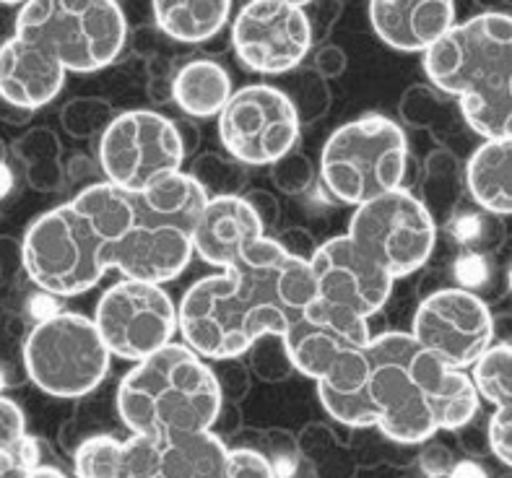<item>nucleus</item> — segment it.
Wrapping results in <instances>:
<instances>
[{"mask_svg":"<svg viewBox=\"0 0 512 478\" xmlns=\"http://www.w3.org/2000/svg\"><path fill=\"white\" fill-rule=\"evenodd\" d=\"M94 323L112 356L136 364L172 343L180 315L162 284L123 276L99 297Z\"/></svg>","mask_w":512,"mask_h":478,"instance_id":"13","label":"nucleus"},{"mask_svg":"<svg viewBox=\"0 0 512 478\" xmlns=\"http://www.w3.org/2000/svg\"><path fill=\"white\" fill-rule=\"evenodd\" d=\"M219 367L221 369H214V372L216 377H219L224 401H240L242 395L250 390V372H247V364L240 362V356H229V359H219Z\"/></svg>","mask_w":512,"mask_h":478,"instance_id":"37","label":"nucleus"},{"mask_svg":"<svg viewBox=\"0 0 512 478\" xmlns=\"http://www.w3.org/2000/svg\"><path fill=\"white\" fill-rule=\"evenodd\" d=\"M245 201L253 206V211L258 214L260 224H263V229L268 232H273V229H279V221H281V203L276 201V195L268 193V190L263 188H253V190H245Z\"/></svg>","mask_w":512,"mask_h":478,"instance_id":"39","label":"nucleus"},{"mask_svg":"<svg viewBox=\"0 0 512 478\" xmlns=\"http://www.w3.org/2000/svg\"><path fill=\"white\" fill-rule=\"evenodd\" d=\"M133 219V198L112 182H94L68 203L37 216L21 242V265L52 297L86 294L112 268V250Z\"/></svg>","mask_w":512,"mask_h":478,"instance_id":"3","label":"nucleus"},{"mask_svg":"<svg viewBox=\"0 0 512 478\" xmlns=\"http://www.w3.org/2000/svg\"><path fill=\"white\" fill-rule=\"evenodd\" d=\"M271 180L273 185L281 190L284 195H302L312 188L315 182V167L307 159V154L294 146L289 154H284L281 159L271 164Z\"/></svg>","mask_w":512,"mask_h":478,"instance_id":"32","label":"nucleus"},{"mask_svg":"<svg viewBox=\"0 0 512 478\" xmlns=\"http://www.w3.org/2000/svg\"><path fill=\"white\" fill-rule=\"evenodd\" d=\"M232 45L247 71L286 76L310 55V21L302 6L286 0H250L232 24Z\"/></svg>","mask_w":512,"mask_h":478,"instance_id":"16","label":"nucleus"},{"mask_svg":"<svg viewBox=\"0 0 512 478\" xmlns=\"http://www.w3.org/2000/svg\"><path fill=\"white\" fill-rule=\"evenodd\" d=\"M130 198L133 219L112 250V268L125 278L169 284L195 255V224L208 203L206 190L188 172H175Z\"/></svg>","mask_w":512,"mask_h":478,"instance_id":"6","label":"nucleus"},{"mask_svg":"<svg viewBox=\"0 0 512 478\" xmlns=\"http://www.w3.org/2000/svg\"><path fill=\"white\" fill-rule=\"evenodd\" d=\"M409 169V141L396 120L362 115L331 133L320 151V180L344 206L398 190Z\"/></svg>","mask_w":512,"mask_h":478,"instance_id":"7","label":"nucleus"},{"mask_svg":"<svg viewBox=\"0 0 512 478\" xmlns=\"http://www.w3.org/2000/svg\"><path fill=\"white\" fill-rule=\"evenodd\" d=\"M507 284H510V291H512V265H510V271H507Z\"/></svg>","mask_w":512,"mask_h":478,"instance_id":"46","label":"nucleus"},{"mask_svg":"<svg viewBox=\"0 0 512 478\" xmlns=\"http://www.w3.org/2000/svg\"><path fill=\"white\" fill-rule=\"evenodd\" d=\"M266 234L245 195L208 198L195 224V255L211 268H227Z\"/></svg>","mask_w":512,"mask_h":478,"instance_id":"20","label":"nucleus"},{"mask_svg":"<svg viewBox=\"0 0 512 478\" xmlns=\"http://www.w3.org/2000/svg\"><path fill=\"white\" fill-rule=\"evenodd\" d=\"M466 188V172L458 164V156L448 149H435L424 159L422 195L419 201L427 206L435 224H450L458 214L461 195Z\"/></svg>","mask_w":512,"mask_h":478,"instance_id":"26","label":"nucleus"},{"mask_svg":"<svg viewBox=\"0 0 512 478\" xmlns=\"http://www.w3.org/2000/svg\"><path fill=\"white\" fill-rule=\"evenodd\" d=\"M492 312L474 291L445 286L416 307L411 336L455 369H471L494 346Z\"/></svg>","mask_w":512,"mask_h":478,"instance_id":"15","label":"nucleus"},{"mask_svg":"<svg viewBox=\"0 0 512 478\" xmlns=\"http://www.w3.org/2000/svg\"><path fill=\"white\" fill-rule=\"evenodd\" d=\"M151 8L167 37L198 45L227 26L232 0H151Z\"/></svg>","mask_w":512,"mask_h":478,"instance_id":"25","label":"nucleus"},{"mask_svg":"<svg viewBox=\"0 0 512 478\" xmlns=\"http://www.w3.org/2000/svg\"><path fill=\"white\" fill-rule=\"evenodd\" d=\"M437 229L427 206L398 188L354 208L346 234L398 281L429 263Z\"/></svg>","mask_w":512,"mask_h":478,"instance_id":"11","label":"nucleus"},{"mask_svg":"<svg viewBox=\"0 0 512 478\" xmlns=\"http://www.w3.org/2000/svg\"><path fill=\"white\" fill-rule=\"evenodd\" d=\"M227 478H281V473L266 453L253 450V447H232Z\"/></svg>","mask_w":512,"mask_h":478,"instance_id":"33","label":"nucleus"},{"mask_svg":"<svg viewBox=\"0 0 512 478\" xmlns=\"http://www.w3.org/2000/svg\"><path fill=\"white\" fill-rule=\"evenodd\" d=\"M29 478H68V476H65V473L60 471V468L42 466V463H39V466L34 468L32 473H29Z\"/></svg>","mask_w":512,"mask_h":478,"instance_id":"44","label":"nucleus"},{"mask_svg":"<svg viewBox=\"0 0 512 478\" xmlns=\"http://www.w3.org/2000/svg\"><path fill=\"white\" fill-rule=\"evenodd\" d=\"M286 94L297 107V115L302 123H318L320 117H325V112L331 110L333 94L328 89V78L320 76L315 68H307V71L294 68L292 89Z\"/></svg>","mask_w":512,"mask_h":478,"instance_id":"29","label":"nucleus"},{"mask_svg":"<svg viewBox=\"0 0 512 478\" xmlns=\"http://www.w3.org/2000/svg\"><path fill=\"white\" fill-rule=\"evenodd\" d=\"M65 68L32 39L13 34L0 45V99L24 112L39 110L58 97Z\"/></svg>","mask_w":512,"mask_h":478,"instance_id":"19","label":"nucleus"},{"mask_svg":"<svg viewBox=\"0 0 512 478\" xmlns=\"http://www.w3.org/2000/svg\"><path fill=\"white\" fill-rule=\"evenodd\" d=\"M346 65H349L346 52L338 45H328V42L320 45L318 50H315V55H312V68H315L323 78H328V81L344 76Z\"/></svg>","mask_w":512,"mask_h":478,"instance_id":"40","label":"nucleus"},{"mask_svg":"<svg viewBox=\"0 0 512 478\" xmlns=\"http://www.w3.org/2000/svg\"><path fill=\"white\" fill-rule=\"evenodd\" d=\"M112 120H115L112 104L99 97L73 99L63 110V125L73 138L102 136Z\"/></svg>","mask_w":512,"mask_h":478,"instance_id":"30","label":"nucleus"},{"mask_svg":"<svg viewBox=\"0 0 512 478\" xmlns=\"http://www.w3.org/2000/svg\"><path fill=\"white\" fill-rule=\"evenodd\" d=\"M466 190L487 214H512V138H487L471 154Z\"/></svg>","mask_w":512,"mask_h":478,"instance_id":"23","label":"nucleus"},{"mask_svg":"<svg viewBox=\"0 0 512 478\" xmlns=\"http://www.w3.org/2000/svg\"><path fill=\"white\" fill-rule=\"evenodd\" d=\"M97 154L104 180L125 193H143L154 182L182 172L185 164L175 120L151 110L115 115L99 136Z\"/></svg>","mask_w":512,"mask_h":478,"instance_id":"12","label":"nucleus"},{"mask_svg":"<svg viewBox=\"0 0 512 478\" xmlns=\"http://www.w3.org/2000/svg\"><path fill=\"white\" fill-rule=\"evenodd\" d=\"M107 349L94 317L55 312L39 320L24 341L29 380L52 398H84L110 372Z\"/></svg>","mask_w":512,"mask_h":478,"instance_id":"10","label":"nucleus"},{"mask_svg":"<svg viewBox=\"0 0 512 478\" xmlns=\"http://www.w3.org/2000/svg\"><path fill=\"white\" fill-rule=\"evenodd\" d=\"M3 6H24L26 0H0Z\"/></svg>","mask_w":512,"mask_h":478,"instance_id":"45","label":"nucleus"},{"mask_svg":"<svg viewBox=\"0 0 512 478\" xmlns=\"http://www.w3.org/2000/svg\"><path fill=\"white\" fill-rule=\"evenodd\" d=\"M370 24L398 52H427L455 26V0H370Z\"/></svg>","mask_w":512,"mask_h":478,"instance_id":"21","label":"nucleus"},{"mask_svg":"<svg viewBox=\"0 0 512 478\" xmlns=\"http://www.w3.org/2000/svg\"><path fill=\"white\" fill-rule=\"evenodd\" d=\"M492 330H494V343H512V312H500L492 317Z\"/></svg>","mask_w":512,"mask_h":478,"instance_id":"43","label":"nucleus"},{"mask_svg":"<svg viewBox=\"0 0 512 478\" xmlns=\"http://www.w3.org/2000/svg\"><path fill=\"white\" fill-rule=\"evenodd\" d=\"M39 466V442L26 434L8 450H0V478H29Z\"/></svg>","mask_w":512,"mask_h":478,"instance_id":"34","label":"nucleus"},{"mask_svg":"<svg viewBox=\"0 0 512 478\" xmlns=\"http://www.w3.org/2000/svg\"><path fill=\"white\" fill-rule=\"evenodd\" d=\"M16 34L45 47L68 73H97L120 58L128 21L117 0H26Z\"/></svg>","mask_w":512,"mask_h":478,"instance_id":"8","label":"nucleus"},{"mask_svg":"<svg viewBox=\"0 0 512 478\" xmlns=\"http://www.w3.org/2000/svg\"><path fill=\"white\" fill-rule=\"evenodd\" d=\"M177 133H180L182 149H185V159H193L198 146H201V130L193 123V117H182V120H175Z\"/></svg>","mask_w":512,"mask_h":478,"instance_id":"42","label":"nucleus"},{"mask_svg":"<svg viewBox=\"0 0 512 478\" xmlns=\"http://www.w3.org/2000/svg\"><path fill=\"white\" fill-rule=\"evenodd\" d=\"M307 21H310L312 39L315 42H323L328 34L333 32V26L338 24L341 13H344V0H310L305 3Z\"/></svg>","mask_w":512,"mask_h":478,"instance_id":"36","label":"nucleus"},{"mask_svg":"<svg viewBox=\"0 0 512 478\" xmlns=\"http://www.w3.org/2000/svg\"><path fill=\"white\" fill-rule=\"evenodd\" d=\"M370 317L315 297L284 338L294 372L341 395L362 393L370 377Z\"/></svg>","mask_w":512,"mask_h":478,"instance_id":"9","label":"nucleus"},{"mask_svg":"<svg viewBox=\"0 0 512 478\" xmlns=\"http://www.w3.org/2000/svg\"><path fill=\"white\" fill-rule=\"evenodd\" d=\"M364 393L375 427L401 445L427 442L442 429H463L479 414L481 401L466 369L450 367L401 330L372 336Z\"/></svg>","mask_w":512,"mask_h":478,"instance_id":"2","label":"nucleus"},{"mask_svg":"<svg viewBox=\"0 0 512 478\" xmlns=\"http://www.w3.org/2000/svg\"><path fill=\"white\" fill-rule=\"evenodd\" d=\"M216 120L224 151L245 167H271L297 146L302 128L289 94L268 84L234 91Z\"/></svg>","mask_w":512,"mask_h":478,"instance_id":"14","label":"nucleus"},{"mask_svg":"<svg viewBox=\"0 0 512 478\" xmlns=\"http://www.w3.org/2000/svg\"><path fill=\"white\" fill-rule=\"evenodd\" d=\"M229 447L214 429L133 434L125 440L120 478H227Z\"/></svg>","mask_w":512,"mask_h":478,"instance_id":"18","label":"nucleus"},{"mask_svg":"<svg viewBox=\"0 0 512 478\" xmlns=\"http://www.w3.org/2000/svg\"><path fill=\"white\" fill-rule=\"evenodd\" d=\"M123 455L125 442L112 434H94L73 450V473L76 478H120Z\"/></svg>","mask_w":512,"mask_h":478,"instance_id":"28","label":"nucleus"},{"mask_svg":"<svg viewBox=\"0 0 512 478\" xmlns=\"http://www.w3.org/2000/svg\"><path fill=\"white\" fill-rule=\"evenodd\" d=\"M232 94V78H229L227 68L216 60H188L172 78V99L177 102L182 115L193 117V120L219 117Z\"/></svg>","mask_w":512,"mask_h":478,"instance_id":"24","label":"nucleus"},{"mask_svg":"<svg viewBox=\"0 0 512 478\" xmlns=\"http://www.w3.org/2000/svg\"><path fill=\"white\" fill-rule=\"evenodd\" d=\"M440 91L429 89V86H411L401 99V117L414 128H427L432 120H435L437 112V99Z\"/></svg>","mask_w":512,"mask_h":478,"instance_id":"35","label":"nucleus"},{"mask_svg":"<svg viewBox=\"0 0 512 478\" xmlns=\"http://www.w3.org/2000/svg\"><path fill=\"white\" fill-rule=\"evenodd\" d=\"M26 437V419L19 403L0 395V450H8Z\"/></svg>","mask_w":512,"mask_h":478,"instance_id":"38","label":"nucleus"},{"mask_svg":"<svg viewBox=\"0 0 512 478\" xmlns=\"http://www.w3.org/2000/svg\"><path fill=\"white\" fill-rule=\"evenodd\" d=\"M276 242H279L281 247H284L289 255H294V258H302L310 263L312 255H315V250H318V245H315V239H312V234L307 232L305 227H289V229H281L279 234H276Z\"/></svg>","mask_w":512,"mask_h":478,"instance_id":"41","label":"nucleus"},{"mask_svg":"<svg viewBox=\"0 0 512 478\" xmlns=\"http://www.w3.org/2000/svg\"><path fill=\"white\" fill-rule=\"evenodd\" d=\"M224 393L214 367L188 343H167L117 385V414L130 434H185L216 427Z\"/></svg>","mask_w":512,"mask_h":478,"instance_id":"5","label":"nucleus"},{"mask_svg":"<svg viewBox=\"0 0 512 478\" xmlns=\"http://www.w3.org/2000/svg\"><path fill=\"white\" fill-rule=\"evenodd\" d=\"M315 297L310 263L263 234L232 265L198 278L182 294V341L208 362L242 356L268 333L284 336Z\"/></svg>","mask_w":512,"mask_h":478,"instance_id":"1","label":"nucleus"},{"mask_svg":"<svg viewBox=\"0 0 512 478\" xmlns=\"http://www.w3.org/2000/svg\"><path fill=\"white\" fill-rule=\"evenodd\" d=\"M424 73L458 99L476 136L512 138V16L484 11L455 24L424 52Z\"/></svg>","mask_w":512,"mask_h":478,"instance_id":"4","label":"nucleus"},{"mask_svg":"<svg viewBox=\"0 0 512 478\" xmlns=\"http://www.w3.org/2000/svg\"><path fill=\"white\" fill-rule=\"evenodd\" d=\"M310 271L320 299L349 307L362 317L383 310L396 284V278L349 234L320 242L310 260Z\"/></svg>","mask_w":512,"mask_h":478,"instance_id":"17","label":"nucleus"},{"mask_svg":"<svg viewBox=\"0 0 512 478\" xmlns=\"http://www.w3.org/2000/svg\"><path fill=\"white\" fill-rule=\"evenodd\" d=\"M188 175L206 190L208 198L245 193V164L237 162V159L229 154H216V151L195 154L193 159H190Z\"/></svg>","mask_w":512,"mask_h":478,"instance_id":"27","label":"nucleus"},{"mask_svg":"<svg viewBox=\"0 0 512 478\" xmlns=\"http://www.w3.org/2000/svg\"><path fill=\"white\" fill-rule=\"evenodd\" d=\"M471 369L481 398L497 406L487 427L489 447L500 463L512 468V343H494Z\"/></svg>","mask_w":512,"mask_h":478,"instance_id":"22","label":"nucleus"},{"mask_svg":"<svg viewBox=\"0 0 512 478\" xmlns=\"http://www.w3.org/2000/svg\"><path fill=\"white\" fill-rule=\"evenodd\" d=\"M247 359H250V367L255 369V375L268 382H279L294 372L292 359L286 354L284 338L276 336V333L258 338L247 351Z\"/></svg>","mask_w":512,"mask_h":478,"instance_id":"31","label":"nucleus"}]
</instances>
